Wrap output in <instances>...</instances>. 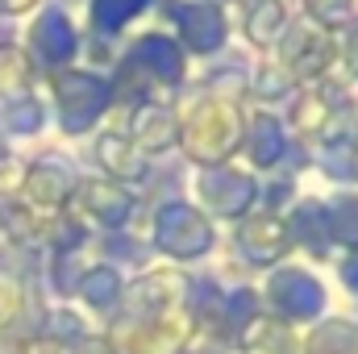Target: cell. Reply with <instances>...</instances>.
Masks as SVG:
<instances>
[{
	"instance_id": "6da1fadb",
	"label": "cell",
	"mask_w": 358,
	"mask_h": 354,
	"mask_svg": "<svg viewBox=\"0 0 358 354\" xmlns=\"http://www.w3.org/2000/svg\"><path fill=\"white\" fill-rule=\"evenodd\" d=\"M138 242L146 246V255L155 263L179 267V271H200L217 259L225 234L192 200H163L142 217Z\"/></svg>"
},
{
	"instance_id": "7a4b0ae2",
	"label": "cell",
	"mask_w": 358,
	"mask_h": 354,
	"mask_svg": "<svg viewBox=\"0 0 358 354\" xmlns=\"http://www.w3.org/2000/svg\"><path fill=\"white\" fill-rule=\"evenodd\" d=\"M255 283H259L263 309L275 313L279 321L296 325V330H308V325H317L321 317H329L338 309L334 304V288L321 275V267L304 263V259H287V263L271 267L267 275H259Z\"/></svg>"
},
{
	"instance_id": "3957f363",
	"label": "cell",
	"mask_w": 358,
	"mask_h": 354,
	"mask_svg": "<svg viewBox=\"0 0 358 354\" xmlns=\"http://www.w3.org/2000/svg\"><path fill=\"white\" fill-rule=\"evenodd\" d=\"M192 192H196V208L217 221V225H238L246 221L255 208H259V192L263 183L255 171H242V167H204L200 176L192 179Z\"/></svg>"
},
{
	"instance_id": "277c9868",
	"label": "cell",
	"mask_w": 358,
	"mask_h": 354,
	"mask_svg": "<svg viewBox=\"0 0 358 354\" xmlns=\"http://www.w3.org/2000/svg\"><path fill=\"white\" fill-rule=\"evenodd\" d=\"M225 238H229V250H234V259H238V267H242L246 279H259V275H267L271 267L296 259V246H292L287 221H283L279 213H263V208H255L246 221L229 225Z\"/></svg>"
},
{
	"instance_id": "5b68a950",
	"label": "cell",
	"mask_w": 358,
	"mask_h": 354,
	"mask_svg": "<svg viewBox=\"0 0 358 354\" xmlns=\"http://www.w3.org/2000/svg\"><path fill=\"white\" fill-rule=\"evenodd\" d=\"M67 208L88 225L92 238L125 234V229L138 221V196H134L129 187L104 179V176H80V183H76Z\"/></svg>"
},
{
	"instance_id": "8992f818",
	"label": "cell",
	"mask_w": 358,
	"mask_h": 354,
	"mask_svg": "<svg viewBox=\"0 0 358 354\" xmlns=\"http://www.w3.org/2000/svg\"><path fill=\"white\" fill-rule=\"evenodd\" d=\"M242 142H246V129L229 108H204L179 134L183 155L192 163H200V167H225L242 150Z\"/></svg>"
},
{
	"instance_id": "52a82bcc",
	"label": "cell",
	"mask_w": 358,
	"mask_h": 354,
	"mask_svg": "<svg viewBox=\"0 0 358 354\" xmlns=\"http://www.w3.org/2000/svg\"><path fill=\"white\" fill-rule=\"evenodd\" d=\"M42 292L17 263L0 259V351H8L21 338L38 334Z\"/></svg>"
},
{
	"instance_id": "ba28073f",
	"label": "cell",
	"mask_w": 358,
	"mask_h": 354,
	"mask_svg": "<svg viewBox=\"0 0 358 354\" xmlns=\"http://www.w3.org/2000/svg\"><path fill=\"white\" fill-rule=\"evenodd\" d=\"M125 283H129V271H121L108 259H96L92 255L80 279H76V292H71V304L88 317L96 330H108L113 317L121 313V300H125Z\"/></svg>"
},
{
	"instance_id": "9c48e42d",
	"label": "cell",
	"mask_w": 358,
	"mask_h": 354,
	"mask_svg": "<svg viewBox=\"0 0 358 354\" xmlns=\"http://www.w3.org/2000/svg\"><path fill=\"white\" fill-rule=\"evenodd\" d=\"M229 354H300V330L263 309L229 338Z\"/></svg>"
},
{
	"instance_id": "30bf717a",
	"label": "cell",
	"mask_w": 358,
	"mask_h": 354,
	"mask_svg": "<svg viewBox=\"0 0 358 354\" xmlns=\"http://www.w3.org/2000/svg\"><path fill=\"white\" fill-rule=\"evenodd\" d=\"M300 354H358V313L334 309L317 325L300 330Z\"/></svg>"
},
{
	"instance_id": "8fae6325",
	"label": "cell",
	"mask_w": 358,
	"mask_h": 354,
	"mask_svg": "<svg viewBox=\"0 0 358 354\" xmlns=\"http://www.w3.org/2000/svg\"><path fill=\"white\" fill-rule=\"evenodd\" d=\"M96 163H100L104 179H113V183H121V187H129V192L150 176L146 155H142L125 134H104L100 146H96Z\"/></svg>"
},
{
	"instance_id": "7c38bea8",
	"label": "cell",
	"mask_w": 358,
	"mask_h": 354,
	"mask_svg": "<svg viewBox=\"0 0 358 354\" xmlns=\"http://www.w3.org/2000/svg\"><path fill=\"white\" fill-rule=\"evenodd\" d=\"M325 221H329L334 259L358 250V192H342V196L325 200Z\"/></svg>"
},
{
	"instance_id": "4fadbf2b",
	"label": "cell",
	"mask_w": 358,
	"mask_h": 354,
	"mask_svg": "<svg viewBox=\"0 0 358 354\" xmlns=\"http://www.w3.org/2000/svg\"><path fill=\"white\" fill-rule=\"evenodd\" d=\"M329 267H334V283L329 288H338V296L346 300V313H358V250L338 255Z\"/></svg>"
},
{
	"instance_id": "5bb4252c",
	"label": "cell",
	"mask_w": 358,
	"mask_h": 354,
	"mask_svg": "<svg viewBox=\"0 0 358 354\" xmlns=\"http://www.w3.org/2000/svg\"><path fill=\"white\" fill-rule=\"evenodd\" d=\"M176 354H229V342H221V338H213V334H200V330H192Z\"/></svg>"
},
{
	"instance_id": "9a60e30c",
	"label": "cell",
	"mask_w": 358,
	"mask_h": 354,
	"mask_svg": "<svg viewBox=\"0 0 358 354\" xmlns=\"http://www.w3.org/2000/svg\"><path fill=\"white\" fill-rule=\"evenodd\" d=\"M46 354H108L104 346V334L84 338V342H67V346H46Z\"/></svg>"
}]
</instances>
